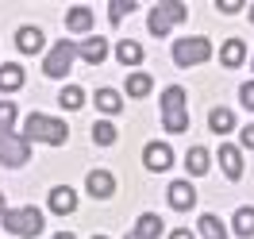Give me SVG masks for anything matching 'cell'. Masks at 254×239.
Returning <instances> with one entry per match:
<instances>
[{
  "mask_svg": "<svg viewBox=\"0 0 254 239\" xmlns=\"http://www.w3.org/2000/svg\"><path fill=\"white\" fill-rule=\"evenodd\" d=\"M23 139L27 143H50V147H62L69 139V128L65 120H54V116H43V112H31L23 120Z\"/></svg>",
  "mask_w": 254,
  "mask_h": 239,
  "instance_id": "cell-1",
  "label": "cell"
},
{
  "mask_svg": "<svg viewBox=\"0 0 254 239\" xmlns=\"http://www.w3.org/2000/svg\"><path fill=\"white\" fill-rule=\"evenodd\" d=\"M185 16H189V8H185L181 0H162V4H154V8H150L146 31L154 35V39H162V35H170L174 27H181V23H185Z\"/></svg>",
  "mask_w": 254,
  "mask_h": 239,
  "instance_id": "cell-2",
  "label": "cell"
},
{
  "mask_svg": "<svg viewBox=\"0 0 254 239\" xmlns=\"http://www.w3.org/2000/svg\"><path fill=\"white\" fill-rule=\"evenodd\" d=\"M185 104H189V96H185V89L181 85H170L166 93H162V128L166 131H185L189 128V112H185Z\"/></svg>",
  "mask_w": 254,
  "mask_h": 239,
  "instance_id": "cell-3",
  "label": "cell"
},
{
  "mask_svg": "<svg viewBox=\"0 0 254 239\" xmlns=\"http://www.w3.org/2000/svg\"><path fill=\"white\" fill-rule=\"evenodd\" d=\"M4 220V232H12V236H19V239H35L39 232H43V224H47V216L39 212V208H12V212H4L0 216Z\"/></svg>",
  "mask_w": 254,
  "mask_h": 239,
  "instance_id": "cell-4",
  "label": "cell"
},
{
  "mask_svg": "<svg viewBox=\"0 0 254 239\" xmlns=\"http://www.w3.org/2000/svg\"><path fill=\"white\" fill-rule=\"evenodd\" d=\"M27 159H31V143H27L23 135L0 131V166H8V170H19V166H27Z\"/></svg>",
  "mask_w": 254,
  "mask_h": 239,
  "instance_id": "cell-5",
  "label": "cell"
},
{
  "mask_svg": "<svg viewBox=\"0 0 254 239\" xmlns=\"http://www.w3.org/2000/svg\"><path fill=\"white\" fill-rule=\"evenodd\" d=\"M212 58V43L204 35H192V39H177L174 43V62L177 66H200Z\"/></svg>",
  "mask_w": 254,
  "mask_h": 239,
  "instance_id": "cell-6",
  "label": "cell"
},
{
  "mask_svg": "<svg viewBox=\"0 0 254 239\" xmlns=\"http://www.w3.org/2000/svg\"><path fill=\"white\" fill-rule=\"evenodd\" d=\"M73 58H77V43L58 39V43L50 47L47 62H43V74H47V78H65V74H69V66H73Z\"/></svg>",
  "mask_w": 254,
  "mask_h": 239,
  "instance_id": "cell-7",
  "label": "cell"
},
{
  "mask_svg": "<svg viewBox=\"0 0 254 239\" xmlns=\"http://www.w3.org/2000/svg\"><path fill=\"white\" fill-rule=\"evenodd\" d=\"M143 166H146V170H154V174H162V170H170V166H174V151H170L166 143H146Z\"/></svg>",
  "mask_w": 254,
  "mask_h": 239,
  "instance_id": "cell-8",
  "label": "cell"
},
{
  "mask_svg": "<svg viewBox=\"0 0 254 239\" xmlns=\"http://www.w3.org/2000/svg\"><path fill=\"white\" fill-rule=\"evenodd\" d=\"M192 205H196V189H192V181H170V208L189 212Z\"/></svg>",
  "mask_w": 254,
  "mask_h": 239,
  "instance_id": "cell-9",
  "label": "cell"
},
{
  "mask_svg": "<svg viewBox=\"0 0 254 239\" xmlns=\"http://www.w3.org/2000/svg\"><path fill=\"white\" fill-rule=\"evenodd\" d=\"M220 166H223V174H227V181H239L243 177V151L235 143H223L220 147Z\"/></svg>",
  "mask_w": 254,
  "mask_h": 239,
  "instance_id": "cell-10",
  "label": "cell"
},
{
  "mask_svg": "<svg viewBox=\"0 0 254 239\" xmlns=\"http://www.w3.org/2000/svg\"><path fill=\"white\" fill-rule=\"evenodd\" d=\"M47 205H50V212L65 216V212H73V208H77V193L69 189V185H58V189H50Z\"/></svg>",
  "mask_w": 254,
  "mask_h": 239,
  "instance_id": "cell-11",
  "label": "cell"
},
{
  "mask_svg": "<svg viewBox=\"0 0 254 239\" xmlns=\"http://www.w3.org/2000/svg\"><path fill=\"white\" fill-rule=\"evenodd\" d=\"M89 193H93L96 201H108L112 193H116V177H112L108 170H93V174H89Z\"/></svg>",
  "mask_w": 254,
  "mask_h": 239,
  "instance_id": "cell-12",
  "label": "cell"
},
{
  "mask_svg": "<svg viewBox=\"0 0 254 239\" xmlns=\"http://www.w3.org/2000/svg\"><path fill=\"white\" fill-rule=\"evenodd\" d=\"M65 31H73V35H89V31H93V12H89L85 4L69 8V16H65Z\"/></svg>",
  "mask_w": 254,
  "mask_h": 239,
  "instance_id": "cell-13",
  "label": "cell"
},
{
  "mask_svg": "<svg viewBox=\"0 0 254 239\" xmlns=\"http://www.w3.org/2000/svg\"><path fill=\"white\" fill-rule=\"evenodd\" d=\"M77 54H81V58H85V62L100 66V62H104V58H108V43H104L100 35H89V39H85V43H81V47H77Z\"/></svg>",
  "mask_w": 254,
  "mask_h": 239,
  "instance_id": "cell-14",
  "label": "cell"
},
{
  "mask_svg": "<svg viewBox=\"0 0 254 239\" xmlns=\"http://www.w3.org/2000/svg\"><path fill=\"white\" fill-rule=\"evenodd\" d=\"M43 43H47V39H43V31H39V27H19V31H16L19 54H39V50H43Z\"/></svg>",
  "mask_w": 254,
  "mask_h": 239,
  "instance_id": "cell-15",
  "label": "cell"
},
{
  "mask_svg": "<svg viewBox=\"0 0 254 239\" xmlns=\"http://www.w3.org/2000/svg\"><path fill=\"white\" fill-rule=\"evenodd\" d=\"M162 232H166V224H162L158 212H143L139 224H135V236H139V239H158Z\"/></svg>",
  "mask_w": 254,
  "mask_h": 239,
  "instance_id": "cell-16",
  "label": "cell"
},
{
  "mask_svg": "<svg viewBox=\"0 0 254 239\" xmlns=\"http://www.w3.org/2000/svg\"><path fill=\"white\" fill-rule=\"evenodd\" d=\"M208 166H212V155H208L204 147H192L189 155H185V170H189L192 177H200V174H208Z\"/></svg>",
  "mask_w": 254,
  "mask_h": 239,
  "instance_id": "cell-17",
  "label": "cell"
},
{
  "mask_svg": "<svg viewBox=\"0 0 254 239\" xmlns=\"http://www.w3.org/2000/svg\"><path fill=\"white\" fill-rule=\"evenodd\" d=\"M220 58L227 70H235V66H243V58H247V47H243V39H227L220 50Z\"/></svg>",
  "mask_w": 254,
  "mask_h": 239,
  "instance_id": "cell-18",
  "label": "cell"
},
{
  "mask_svg": "<svg viewBox=\"0 0 254 239\" xmlns=\"http://www.w3.org/2000/svg\"><path fill=\"white\" fill-rule=\"evenodd\" d=\"M116 58H120L124 66H139L143 62V47H139L135 39H124V43L116 47Z\"/></svg>",
  "mask_w": 254,
  "mask_h": 239,
  "instance_id": "cell-19",
  "label": "cell"
},
{
  "mask_svg": "<svg viewBox=\"0 0 254 239\" xmlns=\"http://www.w3.org/2000/svg\"><path fill=\"white\" fill-rule=\"evenodd\" d=\"M96 108L108 112V116H116V112L124 108V96L116 93V89H96Z\"/></svg>",
  "mask_w": 254,
  "mask_h": 239,
  "instance_id": "cell-20",
  "label": "cell"
},
{
  "mask_svg": "<svg viewBox=\"0 0 254 239\" xmlns=\"http://www.w3.org/2000/svg\"><path fill=\"white\" fill-rule=\"evenodd\" d=\"M23 85V70L19 66H0V93H16Z\"/></svg>",
  "mask_w": 254,
  "mask_h": 239,
  "instance_id": "cell-21",
  "label": "cell"
},
{
  "mask_svg": "<svg viewBox=\"0 0 254 239\" xmlns=\"http://www.w3.org/2000/svg\"><path fill=\"white\" fill-rule=\"evenodd\" d=\"M58 100H62V108L77 112L81 104H85V89H81V85H65L62 93H58Z\"/></svg>",
  "mask_w": 254,
  "mask_h": 239,
  "instance_id": "cell-22",
  "label": "cell"
},
{
  "mask_svg": "<svg viewBox=\"0 0 254 239\" xmlns=\"http://www.w3.org/2000/svg\"><path fill=\"white\" fill-rule=\"evenodd\" d=\"M135 8H139L135 0H112V4H108V19H112V27H120V23H124V16H131Z\"/></svg>",
  "mask_w": 254,
  "mask_h": 239,
  "instance_id": "cell-23",
  "label": "cell"
},
{
  "mask_svg": "<svg viewBox=\"0 0 254 239\" xmlns=\"http://www.w3.org/2000/svg\"><path fill=\"white\" fill-rule=\"evenodd\" d=\"M200 236L204 239H227V228L220 224V216L208 212V216H200Z\"/></svg>",
  "mask_w": 254,
  "mask_h": 239,
  "instance_id": "cell-24",
  "label": "cell"
},
{
  "mask_svg": "<svg viewBox=\"0 0 254 239\" xmlns=\"http://www.w3.org/2000/svg\"><path fill=\"white\" fill-rule=\"evenodd\" d=\"M93 139L100 147H112L116 143V124H112V120H96L93 124Z\"/></svg>",
  "mask_w": 254,
  "mask_h": 239,
  "instance_id": "cell-25",
  "label": "cell"
},
{
  "mask_svg": "<svg viewBox=\"0 0 254 239\" xmlns=\"http://www.w3.org/2000/svg\"><path fill=\"white\" fill-rule=\"evenodd\" d=\"M235 232L243 239H254V208H239L235 212Z\"/></svg>",
  "mask_w": 254,
  "mask_h": 239,
  "instance_id": "cell-26",
  "label": "cell"
},
{
  "mask_svg": "<svg viewBox=\"0 0 254 239\" xmlns=\"http://www.w3.org/2000/svg\"><path fill=\"white\" fill-rule=\"evenodd\" d=\"M208 124H212V131H231L235 128V116H231V108H212Z\"/></svg>",
  "mask_w": 254,
  "mask_h": 239,
  "instance_id": "cell-27",
  "label": "cell"
},
{
  "mask_svg": "<svg viewBox=\"0 0 254 239\" xmlns=\"http://www.w3.org/2000/svg\"><path fill=\"white\" fill-rule=\"evenodd\" d=\"M150 89H154V81L146 78V74H131V78H127V93L131 96H146Z\"/></svg>",
  "mask_w": 254,
  "mask_h": 239,
  "instance_id": "cell-28",
  "label": "cell"
},
{
  "mask_svg": "<svg viewBox=\"0 0 254 239\" xmlns=\"http://www.w3.org/2000/svg\"><path fill=\"white\" fill-rule=\"evenodd\" d=\"M12 124H16V104L0 100V131H12Z\"/></svg>",
  "mask_w": 254,
  "mask_h": 239,
  "instance_id": "cell-29",
  "label": "cell"
},
{
  "mask_svg": "<svg viewBox=\"0 0 254 239\" xmlns=\"http://www.w3.org/2000/svg\"><path fill=\"white\" fill-rule=\"evenodd\" d=\"M239 104L254 112V81H243V85H239Z\"/></svg>",
  "mask_w": 254,
  "mask_h": 239,
  "instance_id": "cell-30",
  "label": "cell"
},
{
  "mask_svg": "<svg viewBox=\"0 0 254 239\" xmlns=\"http://www.w3.org/2000/svg\"><path fill=\"white\" fill-rule=\"evenodd\" d=\"M243 8H247L243 0H223V4H220V12H223V16H235V12H243Z\"/></svg>",
  "mask_w": 254,
  "mask_h": 239,
  "instance_id": "cell-31",
  "label": "cell"
},
{
  "mask_svg": "<svg viewBox=\"0 0 254 239\" xmlns=\"http://www.w3.org/2000/svg\"><path fill=\"white\" fill-rule=\"evenodd\" d=\"M239 139H243V147H251V151H254V124H247V128L239 131Z\"/></svg>",
  "mask_w": 254,
  "mask_h": 239,
  "instance_id": "cell-32",
  "label": "cell"
},
{
  "mask_svg": "<svg viewBox=\"0 0 254 239\" xmlns=\"http://www.w3.org/2000/svg\"><path fill=\"white\" fill-rule=\"evenodd\" d=\"M170 239H192L189 228H177V232H170Z\"/></svg>",
  "mask_w": 254,
  "mask_h": 239,
  "instance_id": "cell-33",
  "label": "cell"
},
{
  "mask_svg": "<svg viewBox=\"0 0 254 239\" xmlns=\"http://www.w3.org/2000/svg\"><path fill=\"white\" fill-rule=\"evenodd\" d=\"M4 212H8V208H4V193H0V216H4Z\"/></svg>",
  "mask_w": 254,
  "mask_h": 239,
  "instance_id": "cell-34",
  "label": "cell"
},
{
  "mask_svg": "<svg viewBox=\"0 0 254 239\" xmlns=\"http://www.w3.org/2000/svg\"><path fill=\"white\" fill-rule=\"evenodd\" d=\"M247 12H251V23H254V4H247Z\"/></svg>",
  "mask_w": 254,
  "mask_h": 239,
  "instance_id": "cell-35",
  "label": "cell"
},
{
  "mask_svg": "<svg viewBox=\"0 0 254 239\" xmlns=\"http://www.w3.org/2000/svg\"><path fill=\"white\" fill-rule=\"evenodd\" d=\"M54 239H73V236H69V232H62V236H54Z\"/></svg>",
  "mask_w": 254,
  "mask_h": 239,
  "instance_id": "cell-36",
  "label": "cell"
},
{
  "mask_svg": "<svg viewBox=\"0 0 254 239\" xmlns=\"http://www.w3.org/2000/svg\"><path fill=\"white\" fill-rule=\"evenodd\" d=\"M127 239H139V236H135V232H131V236H127Z\"/></svg>",
  "mask_w": 254,
  "mask_h": 239,
  "instance_id": "cell-37",
  "label": "cell"
},
{
  "mask_svg": "<svg viewBox=\"0 0 254 239\" xmlns=\"http://www.w3.org/2000/svg\"><path fill=\"white\" fill-rule=\"evenodd\" d=\"M93 239H108V236H93Z\"/></svg>",
  "mask_w": 254,
  "mask_h": 239,
  "instance_id": "cell-38",
  "label": "cell"
}]
</instances>
